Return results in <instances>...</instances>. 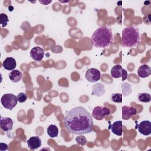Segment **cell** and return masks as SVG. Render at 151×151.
I'll list each match as a JSON object with an SVG mask.
<instances>
[{"label":"cell","instance_id":"obj_15","mask_svg":"<svg viewBox=\"0 0 151 151\" xmlns=\"http://www.w3.org/2000/svg\"><path fill=\"white\" fill-rule=\"evenodd\" d=\"M104 87L101 83H99L93 86L91 91L92 95H94L97 97H100L104 93Z\"/></svg>","mask_w":151,"mask_h":151},{"label":"cell","instance_id":"obj_11","mask_svg":"<svg viewBox=\"0 0 151 151\" xmlns=\"http://www.w3.org/2000/svg\"><path fill=\"white\" fill-rule=\"evenodd\" d=\"M13 120L9 117H1L0 119V127L5 132H8L12 129Z\"/></svg>","mask_w":151,"mask_h":151},{"label":"cell","instance_id":"obj_24","mask_svg":"<svg viewBox=\"0 0 151 151\" xmlns=\"http://www.w3.org/2000/svg\"><path fill=\"white\" fill-rule=\"evenodd\" d=\"M8 149V145L4 143H0V150L1 151H5Z\"/></svg>","mask_w":151,"mask_h":151},{"label":"cell","instance_id":"obj_17","mask_svg":"<svg viewBox=\"0 0 151 151\" xmlns=\"http://www.w3.org/2000/svg\"><path fill=\"white\" fill-rule=\"evenodd\" d=\"M9 79L14 83L18 82L22 77V73L18 70H14L9 74Z\"/></svg>","mask_w":151,"mask_h":151},{"label":"cell","instance_id":"obj_18","mask_svg":"<svg viewBox=\"0 0 151 151\" xmlns=\"http://www.w3.org/2000/svg\"><path fill=\"white\" fill-rule=\"evenodd\" d=\"M47 133L51 137H56L58 134V129L55 124H51L47 128Z\"/></svg>","mask_w":151,"mask_h":151},{"label":"cell","instance_id":"obj_6","mask_svg":"<svg viewBox=\"0 0 151 151\" xmlns=\"http://www.w3.org/2000/svg\"><path fill=\"white\" fill-rule=\"evenodd\" d=\"M85 77L86 80L91 83L98 81L101 78L100 71L96 68H91L86 71Z\"/></svg>","mask_w":151,"mask_h":151},{"label":"cell","instance_id":"obj_20","mask_svg":"<svg viewBox=\"0 0 151 151\" xmlns=\"http://www.w3.org/2000/svg\"><path fill=\"white\" fill-rule=\"evenodd\" d=\"M122 96L123 94L121 93H113L111 95L110 99L113 102L121 103H122Z\"/></svg>","mask_w":151,"mask_h":151},{"label":"cell","instance_id":"obj_9","mask_svg":"<svg viewBox=\"0 0 151 151\" xmlns=\"http://www.w3.org/2000/svg\"><path fill=\"white\" fill-rule=\"evenodd\" d=\"M137 113L136 109L132 106H124L122 107V119L123 120H129L133 115Z\"/></svg>","mask_w":151,"mask_h":151},{"label":"cell","instance_id":"obj_19","mask_svg":"<svg viewBox=\"0 0 151 151\" xmlns=\"http://www.w3.org/2000/svg\"><path fill=\"white\" fill-rule=\"evenodd\" d=\"M138 100L143 103H148L151 100V96L149 93H142L138 95Z\"/></svg>","mask_w":151,"mask_h":151},{"label":"cell","instance_id":"obj_13","mask_svg":"<svg viewBox=\"0 0 151 151\" xmlns=\"http://www.w3.org/2000/svg\"><path fill=\"white\" fill-rule=\"evenodd\" d=\"M137 74L139 77H141V78L148 77L151 74V70L150 67L147 64L141 65L138 68Z\"/></svg>","mask_w":151,"mask_h":151},{"label":"cell","instance_id":"obj_10","mask_svg":"<svg viewBox=\"0 0 151 151\" xmlns=\"http://www.w3.org/2000/svg\"><path fill=\"white\" fill-rule=\"evenodd\" d=\"M109 129H111L113 133L117 136H122L123 133V123L119 120L114 122L113 124L109 123Z\"/></svg>","mask_w":151,"mask_h":151},{"label":"cell","instance_id":"obj_16","mask_svg":"<svg viewBox=\"0 0 151 151\" xmlns=\"http://www.w3.org/2000/svg\"><path fill=\"white\" fill-rule=\"evenodd\" d=\"M123 68L121 65L117 64L114 65L111 69V76L112 77L115 78H119L122 77V76Z\"/></svg>","mask_w":151,"mask_h":151},{"label":"cell","instance_id":"obj_22","mask_svg":"<svg viewBox=\"0 0 151 151\" xmlns=\"http://www.w3.org/2000/svg\"><path fill=\"white\" fill-rule=\"evenodd\" d=\"M76 141L77 145H81V146H84L85 145H86L87 142L86 138L84 136H82V134L76 137Z\"/></svg>","mask_w":151,"mask_h":151},{"label":"cell","instance_id":"obj_21","mask_svg":"<svg viewBox=\"0 0 151 151\" xmlns=\"http://www.w3.org/2000/svg\"><path fill=\"white\" fill-rule=\"evenodd\" d=\"M8 21H9L8 17L5 14L2 13L0 14V23H1L2 28L6 26Z\"/></svg>","mask_w":151,"mask_h":151},{"label":"cell","instance_id":"obj_25","mask_svg":"<svg viewBox=\"0 0 151 151\" xmlns=\"http://www.w3.org/2000/svg\"><path fill=\"white\" fill-rule=\"evenodd\" d=\"M122 81H124L127 77V71L123 68V70H122Z\"/></svg>","mask_w":151,"mask_h":151},{"label":"cell","instance_id":"obj_27","mask_svg":"<svg viewBox=\"0 0 151 151\" xmlns=\"http://www.w3.org/2000/svg\"><path fill=\"white\" fill-rule=\"evenodd\" d=\"M59 1L61 2H69V1H62L61 0H59Z\"/></svg>","mask_w":151,"mask_h":151},{"label":"cell","instance_id":"obj_5","mask_svg":"<svg viewBox=\"0 0 151 151\" xmlns=\"http://www.w3.org/2000/svg\"><path fill=\"white\" fill-rule=\"evenodd\" d=\"M110 110L106 107L98 106L95 107L92 111V116L97 120H103L106 116L109 115Z\"/></svg>","mask_w":151,"mask_h":151},{"label":"cell","instance_id":"obj_7","mask_svg":"<svg viewBox=\"0 0 151 151\" xmlns=\"http://www.w3.org/2000/svg\"><path fill=\"white\" fill-rule=\"evenodd\" d=\"M138 129L139 132L145 136L149 135L151 133V123L149 120H143L139 124L136 125V129Z\"/></svg>","mask_w":151,"mask_h":151},{"label":"cell","instance_id":"obj_3","mask_svg":"<svg viewBox=\"0 0 151 151\" xmlns=\"http://www.w3.org/2000/svg\"><path fill=\"white\" fill-rule=\"evenodd\" d=\"M140 41V34L138 28L134 26L125 27L122 30V45L124 47L132 48L137 45Z\"/></svg>","mask_w":151,"mask_h":151},{"label":"cell","instance_id":"obj_14","mask_svg":"<svg viewBox=\"0 0 151 151\" xmlns=\"http://www.w3.org/2000/svg\"><path fill=\"white\" fill-rule=\"evenodd\" d=\"M17 65L15 60L12 57H7L4 61L2 66L3 67L9 71H12L15 70Z\"/></svg>","mask_w":151,"mask_h":151},{"label":"cell","instance_id":"obj_4","mask_svg":"<svg viewBox=\"0 0 151 151\" xmlns=\"http://www.w3.org/2000/svg\"><path fill=\"white\" fill-rule=\"evenodd\" d=\"M1 102L4 107L11 110L16 106L18 102V99L17 96L14 94L7 93L2 96Z\"/></svg>","mask_w":151,"mask_h":151},{"label":"cell","instance_id":"obj_1","mask_svg":"<svg viewBox=\"0 0 151 151\" xmlns=\"http://www.w3.org/2000/svg\"><path fill=\"white\" fill-rule=\"evenodd\" d=\"M67 130L74 134H84L93 131V120L90 113L81 106L71 109L64 118Z\"/></svg>","mask_w":151,"mask_h":151},{"label":"cell","instance_id":"obj_8","mask_svg":"<svg viewBox=\"0 0 151 151\" xmlns=\"http://www.w3.org/2000/svg\"><path fill=\"white\" fill-rule=\"evenodd\" d=\"M44 50L41 47L36 46L33 47L30 51L31 57L35 61H41L44 56Z\"/></svg>","mask_w":151,"mask_h":151},{"label":"cell","instance_id":"obj_2","mask_svg":"<svg viewBox=\"0 0 151 151\" xmlns=\"http://www.w3.org/2000/svg\"><path fill=\"white\" fill-rule=\"evenodd\" d=\"M93 45L96 48H105L110 47L113 41V36L111 29L106 25L98 28L91 37Z\"/></svg>","mask_w":151,"mask_h":151},{"label":"cell","instance_id":"obj_23","mask_svg":"<svg viewBox=\"0 0 151 151\" xmlns=\"http://www.w3.org/2000/svg\"><path fill=\"white\" fill-rule=\"evenodd\" d=\"M17 99H18V101H19L21 103L25 102L27 99V96L24 93H19L17 96Z\"/></svg>","mask_w":151,"mask_h":151},{"label":"cell","instance_id":"obj_12","mask_svg":"<svg viewBox=\"0 0 151 151\" xmlns=\"http://www.w3.org/2000/svg\"><path fill=\"white\" fill-rule=\"evenodd\" d=\"M27 143L29 149L34 150L41 146V139L38 136H32L27 141Z\"/></svg>","mask_w":151,"mask_h":151},{"label":"cell","instance_id":"obj_26","mask_svg":"<svg viewBox=\"0 0 151 151\" xmlns=\"http://www.w3.org/2000/svg\"><path fill=\"white\" fill-rule=\"evenodd\" d=\"M51 2V1H40V2L41 3V4H42L43 5H48V4H50V2Z\"/></svg>","mask_w":151,"mask_h":151}]
</instances>
